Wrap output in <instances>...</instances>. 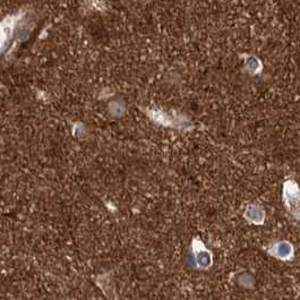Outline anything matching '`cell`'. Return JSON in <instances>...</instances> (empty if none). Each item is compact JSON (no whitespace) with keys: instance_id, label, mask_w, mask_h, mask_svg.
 Wrapping results in <instances>:
<instances>
[{"instance_id":"obj_1","label":"cell","mask_w":300,"mask_h":300,"mask_svg":"<svg viewBox=\"0 0 300 300\" xmlns=\"http://www.w3.org/2000/svg\"><path fill=\"white\" fill-rule=\"evenodd\" d=\"M195 261L199 269H207L211 265L212 258L206 250H197L195 254Z\"/></svg>"}]
</instances>
